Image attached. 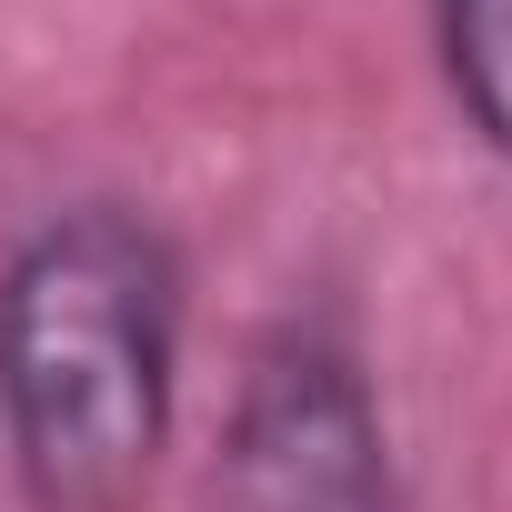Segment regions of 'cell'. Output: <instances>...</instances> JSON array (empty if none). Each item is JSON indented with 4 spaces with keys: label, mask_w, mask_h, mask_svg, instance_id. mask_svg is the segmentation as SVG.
I'll use <instances>...</instances> for the list:
<instances>
[{
    "label": "cell",
    "mask_w": 512,
    "mask_h": 512,
    "mask_svg": "<svg viewBox=\"0 0 512 512\" xmlns=\"http://www.w3.org/2000/svg\"><path fill=\"white\" fill-rule=\"evenodd\" d=\"M181 251L131 201H71L0 262V442L31 512H131L181 412Z\"/></svg>",
    "instance_id": "6da1fadb"
},
{
    "label": "cell",
    "mask_w": 512,
    "mask_h": 512,
    "mask_svg": "<svg viewBox=\"0 0 512 512\" xmlns=\"http://www.w3.org/2000/svg\"><path fill=\"white\" fill-rule=\"evenodd\" d=\"M221 512H402L382 392L342 322H272L221 432Z\"/></svg>",
    "instance_id": "7a4b0ae2"
},
{
    "label": "cell",
    "mask_w": 512,
    "mask_h": 512,
    "mask_svg": "<svg viewBox=\"0 0 512 512\" xmlns=\"http://www.w3.org/2000/svg\"><path fill=\"white\" fill-rule=\"evenodd\" d=\"M432 41L462 121L482 131V151L512 161V0H432Z\"/></svg>",
    "instance_id": "3957f363"
}]
</instances>
